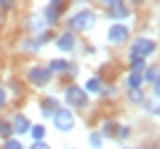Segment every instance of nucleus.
Listing matches in <instances>:
<instances>
[{"instance_id": "1", "label": "nucleus", "mask_w": 160, "mask_h": 149, "mask_svg": "<svg viewBox=\"0 0 160 149\" xmlns=\"http://www.w3.org/2000/svg\"><path fill=\"white\" fill-rule=\"evenodd\" d=\"M96 22H99V16H96V11L93 8H78V11H72L69 13V19H67V29H72V32H91L93 27H96Z\"/></svg>"}, {"instance_id": "2", "label": "nucleus", "mask_w": 160, "mask_h": 149, "mask_svg": "<svg viewBox=\"0 0 160 149\" xmlns=\"http://www.w3.org/2000/svg\"><path fill=\"white\" fill-rule=\"evenodd\" d=\"M53 74L48 72L46 64H29L27 67V74H24V83H27L29 88H35V91H46L48 85H51Z\"/></svg>"}, {"instance_id": "3", "label": "nucleus", "mask_w": 160, "mask_h": 149, "mask_svg": "<svg viewBox=\"0 0 160 149\" xmlns=\"http://www.w3.org/2000/svg\"><path fill=\"white\" fill-rule=\"evenodd\" d=\"M62 96H64V107L69 109H88V104H91V96L83 91V85H75V83L64 85Z\"/></svg>"}, {"instance_id": "4", "label": "nucleus", "mask_w": 160, "mask_h": 149, "mask_svg": "<svg viewBox=\"0 0 160 149\" xmlns=\"http://www.w3.org/2000/svg\"><path fill=\"white\" fill-rule=\"evenodd\" d=\"M51 123H53V128H56L59 133H69L78 125V115H75V109H69V107H59V109H53Z\"/></svg>"}, {"instance_id": "5", "label": "nucleus", "mask_w": 160, "mask_h": 149, "mask_svg": "<svg viewBox=\"0 0 160 149\" xmlns=\"http://www.w3.org/2000/svg\"><path fill=\"white\" fill-rule=\"evenodd\" d=\"M46 67H48V72H51L53 77H75V74H78V69H80L75 61H69V59H64V56L48 59Z\"/></svg>"}, {"instance_id": "6", "label": "nucleus", "mask_w": 160, "mask_h": 149, "mask_svg": "<svg viewBox=\"0 0 160 149\" xmlns=\"http://www.w3.org/2000/svg\"><path fill=\"white\" fill-rule=\"evenodd\" d=\"M128 40H131V27L126 22H112L107 27V43L109 46L120 48V46H126Z\"/></svg>"}, {"instance_id": "7", "label": "nucleus", "mask_w": 160, "mask_h": 149, "mask_svg": "<svg viewBox=\"0 0 160 149\" xmlns=\"http://www.w3.org/2000/svg\"><path fill=\"white\" fill-rule=\"evenodd\" d=\"M160 51V46L152 40V37H136V40L128 46V56H142V59H149Z\"/></svg>"}, {"instance_id": "8", "label": "nucleus", "mask_w": 160, "mask_h": 149, "mask_svg": "<svg viewBox=\"0 0 160 149\" xmlns=\"http://www.w3.org/2000/svg\"><path fill=\"white\" fill-rule=\"evenodd\" d=\"M53 46H56L62 53H75L80 48V35L72 32V29H64V32L53 35Z\"/></svg>"}, {"instance_id": "9", "label": "nucleus", "mask_w": 160, "mask_h": 149, "mask_svg": "<svg viewBox=\"0 0 160 149\" xmlns=\"http://www.w3.org/2000/svg\"><path fill=\"white\" fill-rule=\"evenodd\" d=\"M8 120H11V128H13V136H27L29 133V125H32V120H29V115H24V112H13L11 117H8Z\"/></svg>"}, {"instance_id": "10", "label": "nucleus", "mask_w": 160, "mask_h": 149, "mask_svg": "<svg viewBox=\"0 0 160 149\" xmlns=\"http://www.w3.org/2000/svg\"><path fill=\"white\" fill-rule=\"evenodd\" d=\"M133 8L128 6V3H115V6L107 8V19L109 22H126V19H131Z\"/></svg>"}, {"instance_id": "11", "label": "nucleus", "mask_w": 160, "mask_h": 149, "mask_svg": "<svg viewBox=\"0 0 160 149\" xmlns=\"http://www.w3.org/2000/svg\"><path fill=\"white\" fill-rule=\"evenodd\" d=\"M83 91L88 93V96H102V91H104V74L102 72H96V74H91L86 80V85H83Z\"/></svg>"}, {"instance_id": "12", "label": "nucleus", "mask_w": 160, "mask_h": 149, "mask_svg": "<svg viewBox=\"0 0 160 149\" xmlns=\"http://www.w3.org/2000/svg\"><path fill=\"white\" fill-rule=\"evenodd\" d=\"M40 13H43V19H46V27L53 29L59 24V19H62V13H64V6H51V3H48Z\"/></svg>"}, {"instance_id": "13", "label": "nucleus", "mask_w": 160, "mask_h": 149, "mask_svg": "<svg viewBox=\"0 0 160 149\" xmlns=\"http://www.w3.org/2000/svg\"><path fill=\"white\" fill-rule=\"evenodd\" d=\"M27 29H29V35H40V32H46V19H43V13L40 11H32L27 16Z\"/></svg>"}, {"instance_id": "14", "label": "nucleus", "mask_w": 160, "mask_h": 149, "mask_svg": "<svg viewBox=\"0 0 160 149\" xmlns=\"http://www.w3.org/2000/svg\"><path fill=\"white\" fill-rule=\"evenodd\" d=\"M59 107H62V104H59L56 96H43V99H40V115L46 117V120H51L53 109H59Z\"/></svg>"}, {"instance_id": "15", "label": "nucleus", "mask_w": 160, "mask_h": 149, "mask_svg": "<svg viewBox=\"0 0 160 149\" xmlns=\"http://www.w3.org/2000/svg\"><path fill=\"white\" fill-rule=\"evenodd\" d=\"M118 125L120 123L118 120H112V117H107V120H102V128H99V133L104 136V141H115V136H118Z\"/></svg>"}, {"instance_id": "16", "label": "nucleus", "mask_w": 160, "mask_h": 149, "mask_svg": "<svg viewBox=\"0 0 160 149\" xmlns=\"http://www.w3.org/2000/svg\"><path fill=\"white\" fill-rule=\"evenodd\" d=\"M123 85H126V91L147 88V85H144V74H142V72H128V74H126V83H123Z\"/></svg>"}, {"instance_id": "17", "label": "nucleus", "mask_w": 160, "mask_h": 149, "mask_svg": "<svg viewBox=\"0 0 160 149\" xmlns=\"http://www.w3.org/2000/svg\"><path fill=\"white\" fill-rule=\"evenodd\" d=\"M139 109H142L144 115H152V117H160V101H155L152 96H149V99H144V101H142V107H139Z\"/></svg>"}, {"instance_id": "18", "label": "nucleus", "mask_w": 160, "mask_h": 149, "mask_svg": "<svg viewBox=\"0 0 160 149\" xmlns=\"http://www.w3.org/2000/svg\"><path fill=\"white\" fill-rule=\"evenodd\" d=\"M29 136H32V141H46L48 128L43 125V123H32V125H29Z\"/></svg>"}, {"instance_id": "19", "label": "nucleus", "mask_w": 160, "mask_h": 149, "mask_svg": "<svg viewBox=\"0 0 160 149\" xmlns=\"http://www.w3.org/2000/svg\"><path fill=\"white\" fill-rule=\"evenodd\" d=\"M126 99L131 107H142V101L147 99V93H144V88H136V91H126Z\"/></svg>"}, {"instance_id": "20", "label": "nucleus", "mask_w": 160, "mask_h": 149, "mask_svg": "<svg viewBox=\"0 0 160 149\" xmlns=\"http://www.w3.org/2000/svg\"><path fill=\"white\" fill-rule=\"evenodd\" d=\"M142 74H144V85H152V83H155V77L160 74V67H158V64H147Z\"/></svg>"}, {"instance_id": "21", "label": "nucleus", "mask_w": 160, "mask_h": 149, "mask_svg": "<svg viewBox=\"0 0 160 149\" xmlns=\"http://www.w3.org/2000/svg\"><path fill=\"white\" fill-rule=\"evenodd\" d=\"M147 67V59L142 56H128V72H144Z\"/></svg>"}, {"instance_id": "22", "label": "nucleus", "mask_w": 160, "mask_h": 149, "mask_svg": "<svg viewBox=\"0 0 160 149\" xmlns=\"http://www.w3.org/2000/svg\"><path fill=\"white\" fill-rule=\"evenodd\" d=\"M131 136H133V128H131V125H123V123H120V125H118V136H115V141L123 144V141H128Z\"/></svg>"}, {"instance_id": "23", "label": "nucleus", "mask_w": 160, "mask_h": 149, "mask_svg": "<svg viewBox=\"0 0 160 149\" xmlns=\"http://www.w3.org/2000/svg\"><path fill=\"white\" fill-rule=\"evenodd\" d=\"M0 149H27V147L22 144V138H19V136H11V138H3Z\"/></svg>"}, {"instance_id": "24", "label": "nucleus", "mask_w": 160, "mask_h": 149, "mask_svg": "<svg viewBox=\"0 0 160 149\" xmlns=\"http://www.w3.org/2000/svg\"><path fill=\"white\" fill-rule=\"evenodd\" d=\"M88 147H91V149H102L104 147V136L99 131H91V133H88Z\"/></svg>"}, {"instance_id": "25", "label": "nucleus", "mask_w": 160, "mask_h": 149, "mask_svg": "<svg viewBox=\"0 0 160 149\" xmlns=\"http://www.w3.org/2000/svg\"><path fill=\"white\" fill-rule=\"evenodd\" d=\"M8 96H13V99H22V96H24V83H22V80H11Z\"/></svg>"}, {"instance_id": "26", "label": "nucleus", "mask_w": 160, "mask_h": 149, "mask_svg": "<svg viewBox=\"0 0 160 149\" xmlns=\"http://www.w3.org/2000/svg\"><path fill=\"white\" fill-rule=\"evenodd\" d=\"M11 136H13L11 120H8V117H0V138H11Z\"/></svg>"}, {"instance_id": "27", "label": "nucleus", "mask_w": 160, "mask_h": 149, "mask_svg": "<svg viewBox=\"0 0 160 149\" xmlns=\"http://www.w3.org/2000/svg\"><path fill=\"white\" fill-rule=\"evenodd\" d=\"M118 93H120L118 85H112V83H104V91H102V96H99V99H118Z\"/></svg>"}, {"instance_id": "28", "label": "nucleus", "mask_w": 160, "mask_h": 149, "mask_svg": "<svg viewBox=\"0 0 160 149\" xmlns=\"http://www.w3.org/2000/svg\"><path fill=\"white\" fill-rule=\"evenodd\" d=\"M8 101H11V96H8V85H6V83H0V112L8 107Z\"/></svg>"}, {"instance_id": "29", "label": "nucleus", "mask_w": 160, "mask_h": 149, "mask_svg": "<svg viewBox=\"0 0 160 149\" xmlns=\"http://www.w3.org/2000/svg\"><path fill=\"white\" fill-rule=\"evenodd\" d=\"M149 93H152V99H155V101H160V74L155 77V83H152V85H149Z\"/></svg>"}, {"instance_id": "30", "label": "nucleus", "mask_w": 160, "mask_h": 149, "mask_svg": "<svg viewBox=\"0 0 160 149\" xmlns=\"http://www.w3.org/2000/svg\"><path fill=\"white\" fill-rule=\"evenodd\" d=\"M27 149H53V147H51L48 141H32V144H29Z\"/></svg>"}, {"instance_id": "31", "label": "nucleus", "mask_w": 160, "mask_h": 149, "mask_svg": "<svg viewBox=\"0 0 160 149\" xmlns=\"http://www.w3.org/2000/svg\"><path fill=\"white\" fill-rule=\"evenodd\" d=\"M0 8L3 11H13L16 8V0H0Z\"/></svg>"}, {"instance_id": "32", "label": "nucleus", "mask_w": 160, "mask_h": 149, "mask_svg": "<svg viewBox=\"0 0 160 149\" xmlns=\"http://www.w3.org/2000/svg\"><path fill=\"white\" fill-rule=\"evenodd\" d=\"M99 6H104V8H109V6H115V3H123V0H96Z\"/></svg>"}, {"instance_id": "33", "label": "nucleus", "mask_w": 160, "mask_h": 149, "mask_svg": "<svg viewBox=\"0 0 160 149\" xmlns=\"http://www.w3.org/2000/svg\"><path fill=\"white\" fill-rule=\"evenodd\" d=\"M123 3H128V6H131V8H139V6H142V3H144V0H123Z\"/></svg>"}, {"instance_id": "34", "label": "nucleus", "mask_w": 160, "mask_h": 149, "mask_svg": "<svg viewBox=\"0 0 160 149\" xmlns=\"http://www.w3.org/2000/svg\"><path fill=\"white\" fill-rule=\"evenodd\" d=\"M86 53H88V56H93V53H99V48L96 46H86Z\"/></svg>"}, {"instance_id": "35", "label": "nucleus", "mask_w": 160, "mask_h": 149, "mask_svg": "<svg viewBox=\"0 0 160 149\" xmlns=\"http://www.w3.org/2000/svg\"><path fill=\"white\" fill-rule=\"evenodd\" d=\"M136 149H160V144H142V147H136Z\"/></svg>"}, {"instance_id": "36", "label": "nucleus", "mask_w": 160, "mask_h": 149, "mask_svg": "<svg viewBox=\"0 0 160 149\" xmlns=\"http://www.w3.org/2000/svg\"><path fill=\"white\" fill-rule=\"evenodd\" d=\"M51 6H67V0H51Z\"/></svg>"}, {"instance_id": "37", "label": "nucleus", "mask_w": 160, "mask_h": 149, "mask_svg": "<svg viewBox=\"0 0 160 149\" xmlns=\"http://www.w3.org/2000/svg\"><path fill=\"white\" fill-rule=\"evenodd\" d=\"M120 149H136V147H131V144H126V141H123V147H120Z\"/></svg>"}, {"instance_id": "38", "label": "nucleus", "mask_w": 160, "mask_h": 149, "mask_svg": "<svg viewBox=\"0 0 160 149\" xmlns=\"http://www.w3.org/2000/svg\"><path fill=\"white\" fill-rule=\"evenodd\" d=\"M75 3H86V0H75Z\"/></svg>"}, {"instance_id": "39", "label": "nucleus", "mask_w": 160, "mask_h": 149, "mask_svg": "<svg viewBox=\"0 0 160 149\" xmlns=\"http://www.w3.org/2000/svg\"><path fill=\"white\" fill-rule=\"evenodd\" d=\"M0 24H3V19H0Z\"/></svg>"}, {"instance_id": "40", "label": "nucleus", "mask_w": 160, "mask_h": 149, "mask_svg": "<svg viewBox=\"0 0 160 149\" xmlns=\"http://www.w3.org/2000/svg\"><path fill=\"white\" fill-rule=\"evenodd\" d=\"M72 149H75V147H72Z\"/></svg>"}]
</instances>
